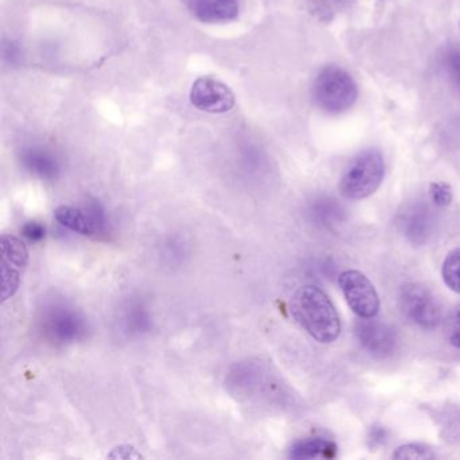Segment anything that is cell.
Listing matches in <instances>:
<instances>
[{"instance_id":"obj_2","label":"cell","mask_w":460,"mask_h":460,"mask_svg":"<svg viewBox=\"0 0 460 460\" xmlns=\"http://www.w3.org/2000/svg\"><path fill=\"white\" fill-rule=\"evenodd\" d=\"M314 99L317 107L327 114H343L357 102V83L341 66H325L314 80Z\"/></svg>"},{"instance_id":"obj_15","label":"cell","mask_w":460,"mask_h":460,"mask_svg":"<svg viewBox=\"0 0 460 460\" xmlns=\"http://www.w3.org/2000/svg\"><path fill=\"white\" fill-rule=\"evenodd\" d=\"M239 0H214V22H231L239 17Z\"/></svg>"},{"instance_id":"obj_20","label":"cell","mask_w":460,"mask_h":460,"mask_svg":"<svg viewBox=\"0 0 460 460\" xmlns=\"http://www.w3.org/2000/svg\"><path fill=\"white\" fill-rule=\"evenodd\" d=\"M446 66L455 84L460 88V52H456V50L449 52L446 58Z\"/></svg>"},{"instance_id":"obj_9","label":"cell","mask_w":460,"mask_h":460,"mask_svg":"<svg viewBox=\"0 0 460 460\" xmlns=\"http://www.w3.org/2000/svg\"><path fill=\"white\" fill-rule=\"evenodd\" d=\"M2 301L14 296L21 282V271L26 268L29 252L25 244L15 236H2Z\"/></svg>"},{"instance_id":"obj_16","label":"cell","mask_w":460,"mask_h":460,"mask_svg":"<svg viewBox=\"0 0 460 460\" xmlns=\"http://www.w3.org/2000/svg\"><path fill=\"white\" fill-rule=\"evenodd\" d=\"M393 457L395 459H435L436 455L432 449L422 444H406V446L398 447L395 449Z\"/></svg>"},{"instance_id":"obj_19","label":"cell","mask_w":460,"mask_h":460,"mask_svg":"<svg viewBox=\"0 0 460 460\" xmlns=\"http://www.w3.org/2000/svg\"><path fill=\"white\" fill-rule=\"evenodd\" d=\"M126 322H128V327H133L137 332H139L149 325V317L144 309L137 308V311L131 312L126 316Z\"/></svg>"},{"instance_id":"obj_17","label":"cell","mask_w":460,"mask_h":460,"mask_svg":"<svg viewBox=\"0 0 460 460\" xmlns=\"http://www.w3.org/2000/svg\"><path fill=\"white\" fill-rule=\"evenodd\" d=\"M187 6L196 20L214 23V0H187Z\"/></svg>"},{"instance_id":"obj_12","label":"cell","mask_w":460,"mask_h":460,"mask_svg":"<svg viewBox=\"0 0 460 460\" xmlns=\"http://www.w3.org/2000/svg\"><path fill=\"white\" fill-rule=\"evenodd\" d=\"M338 447L333 441L324 438H309L297 441L290 448V456L295 459H332Z\"/></svg>"},{"instance_id":"obj_4","label":"cell","mask_w":460,"mask_h":460,"mask_svg":"<svg viewBox=\"0 0 460 460\" xmlns=\"http://www.w3.org/2000/svg\"><path fill=\"white\" fill-rule=\"evenodd\" d=\"M400 306L402 314L413 324L424 330H435L443 317L440 301L433 295L432 290L416 282H411L401 288Z\"/></svg>"},{"instance_id":"obj_18","label":"cell","mask_w":460,"mask_h":460,"mask_svg":"<svg viewBox=\"0 0 460 460\" xmlns=\"http://www.w3.org/2000/svg\"><path fill=\"white\" fill-rule=\"evenodd\" d=\"M429 193L436 206L446 207L452 201L451 187L447 182H432Z\"/></svg>"},{"instance_id":"obj_8","label":"cell","mask_w":460,"mask_h":460,"mask_svg":"<svg viewBox=\"0 0 460 460\" xmlns=\"http://www.w3.org/2000/svg\"><path fill=\"white\" fill-rule=\"evenodd\" d=\"M193 107L208 114H226L235 106V95L228 85L214 77H199L190 93Z\"/></svg>"},{"instance_id":"obj_5","label":"cell","mask_w":460,"mask_h":460,"mask_svg":"<svg viewBox=\"0 0 460 460\" xmlns=\"http://www.w3.org/2000/svg\"><path fill=\"white\" fill-rule=\"evenodd\" d=\"M42 330L53 343L69 344L84 338L87 323L79 311L66 304H52L45 309Z\"/></svg>"},{"instance_id":"obj_10","label":"cell","mask_w":460,"mask_h":460,"mask_svg":"<svg viewBox=\"0 0 460 460\" xmlns=\"http://www.w3.org/2000/svg\"><path fill=\"white\" fill-rule=\"evenodd\" d=\"M357 336L360 346L376 358L390 357L397 347L394 331L378 320L360 319L357 323Z\"/></svg>"},{"instance_id":"obj_13","label":"cell","mask_w":460,"mask_h":460,"mask_svg":"<svg viewBox=\"0 0 460 460\" xmlns=\"http://www.w3.org/2000/svg\"><path fill=\"white\" fill-rule=\"evenodd\" d=\"M430 211L424 207H414L403 217L402 226L405 235L413 243H424L432 230Z\"/></svg>"},{"instance_id":"obj_7","label":"cell","mask_w":460,"mask_h":460,"mask_svg":"<svg viewBox=\"0 0 460 460\" xmlns=\"http://www.w3.org/2000/svg\"><path fill=\"white\" fill-rule=\"evenodd\" d=\"M56 220L64 227L84 236L103 235L106 233V211L98 200L88 201L84 208L58 207L55 212Z\"/></svg>"},{"instance_id":"obj_14","label":"cell","mask_w":460,"mask_h":460,"mask_svg":"<svg viewBox=\"0 0 460 460\" xmlns=\"http://www.w3.org/2000/svg\"><path fill=\"white\" fill-rule=\"evenodd\" d=\"M441 276L447 287L460 295V249L452 250L447 254L441 268Z\"/></svg>"},{"instance_id":"obj_3","label":"cell","mask_w":460,"mask_h":460,"mask_svg":"<svg viewBox=\"0 0 460 460\" xmlns=\"http://www.w3.org/2000/svg\"><path fill=\"white\" fill-rule=\"evenodd\" d=\"M385 161L376 149L360 153L347 168L339 182L341 196L349 200H362L373 195L384 181Z\"/></svg>"},{"instance_id":"obj_22","label":"cell","mask_w":460,"mask_h":460,"mask_svg":"<svg viewBox=\"0 0 460 460\" xmlns=\"http://www.w3.org/2000/svg\"><path fill=\"white\" fill-rule=\"evenodd\" d=\"M449 341L452 346L460 349V308L455 314L452 319L451 332H449Z\"/></svg>"},{"instance_id":"obj_23","label":"cell","mask_w":460,"mask_h":460,"mask_svg":"<svg viewBox=\"0 0 460 460\" xmlns=\"http://www.w3.org/2000/svg\"><path fill=\"white\" fill-rule=\"evenodd\" d=\"M110 457H119V459H133V457H142L141 454L136 451V448L128 446L118 447L114 449Z\"/></svg>"},{"instance_id":"obj_21","label":"cell","mask_w":460,"mask_h":460,"mask_svg":"<svg viewBox=\"0 0 460 460\" xmlns=\"http://www.w3.org/2000/svg\"><path fill=\"white\" fill-rule=\"evenodd\" d=\"M23 235L31 242H39L44 239L45 227L41 223L31 222L28 225L23 226L22 228Z\"/></svg>"},{"instance_id":"obj_24","label":"cell","mask_w":460,"mask_h":460,"mask_svg":"<svg viewBox=\"0 0 460 460\" xmlns=\"http://www.w3.org/2000/svg\"><path fill=\"white\" fill-rule=\"evenodd\" d=\"M4 58L10 60V63L14 64L18 60V49L14 44H4Z\"/></svg>"},{"instance_id":"obj_6","label":"cell","mask_w":460,"mask_h":460,"mask_svg":"<svg viewBox=\"0 0 460 460\" xmlns=\"http://www.w3.org/2000/svg\"><path fill=\"white\" fill-rule=\"evenodd\" d=\"M339 287L351 311L360 319L376 317L379 311V297L370 279L358 270L343 271Z\"/></svg>"},{"instance_id":"obj_1","label":"cell","mask_w":460,"mask_h":460,"mask_svg":"<svg viewBox=\"0 0 460 460\" xmlns=\"http://www.w3.org/2000/svg\"><path fill=\"white\" fill-rule=\"evenodd\" d=\"M296 322L319 343H332L341 335V317L328 296L319 288H300L290 300Z\"/></svg>"},{"instance_id":"obj_11","label":"cell","mask_w":460,"mask_h":460,"mask_svg":"<svg viewBox=\"0 0 460 460\" xmlns=\"http://www.w3.org/2000/svg\"><path fill=\"white\" fill-rule=\"evenodd\" d=\"M20 161L29 173L41 180H55L60 173L58 157L47 147H25L21 152Z\"/></svg>"}]
</instances>
